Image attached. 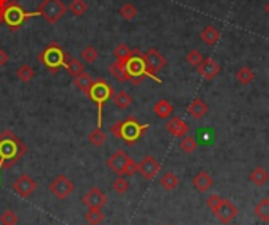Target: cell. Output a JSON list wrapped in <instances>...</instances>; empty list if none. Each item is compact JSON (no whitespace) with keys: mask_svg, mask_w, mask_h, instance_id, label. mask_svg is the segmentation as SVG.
Here are the masks:
<instances>
[{"mask_svg":"<svg viewBox=\"0 0 269 225\" xmlns=\"http://www.w3.org/2000/svg\"><path fill=\"white\" fill-rule=\"evenodd\" d=\"M87 10H88V6L85 4V0H71V4L68 5V12L76 18L84 16L87 13Z\"/></svg>","mask_w":269,"mask_h":225,"instance_id":"29","label":"cell"},{"mask_svg":"<svg viewBox=\"0 0 269 225\" xmlns=\"http://www.w3.org/2000/svg\"><path fill=\"white\" fill-rule=\"evenodd\" d=\"M214 212V216L218 218V220L224 225H228L236 216H238V208H236L233 203L227 198H222L220 203H219V206L212 211Z\"/></svg>","mask_w":269,"mask_h":225,"instance_id":"11","label":"cell"},{"mask_svg":"<svg viewBox=\"0 0 269 225\" xmlns=\"http://www.w3.org/2000/svg\"><path fill=\"white\" fill-rule=\"evenodd\" d=\"M84 205L87 208H104L107 205V196L98 188H92L82 198Z\"/></svg>","mask_w":269,"mask_h":225,"instance_id":"15","label":"cell"},{"mask_svg":"<svg viewBox=\"0 0 269 225\" xmlns=\"http://www.w3.org/2000/svg\"><path fill=\"white\" fill-rule=\"evenodd\" d=\"M36 12L38 16L44 18L49 24H57L68 12V6L63 4V0H42Z\"/></svg>","mask_w":269,"mask_h":225,"instance_id":"8","label":"cell"},{"mask_svg":"<svg viewBox=\"0 0 269 225\" xmlns=\"http://www.w3.org/2000/svg\"><path fill=\"white\" fill-rule=\"evenodd\" d=\"M16 76L20 82H30L32 79L35 78V70L32 68L30 65H27V63H24V65H20L16 71Z\"/></svg>","mask_w":269,"mask_h":225,"instance_id":"33","label":"cell"},{"mask_svg":"<svg viewBox=\"0 0 269 225\" xmlns=\"http://www.w3.org/2000/svg\"><path fill=\"white\" fill-rule=\"evenodd\" d=\"M200 38L206 46H214L220 40V32L214 26H206L205 28L202 30Z\"/></svg>","mask_w":269,"mask_h":225,"instance_id":"19","label":"cell"},{"mask_svg":"<svg viewBox=\"0 0 269 225\" xmlns=\"http://www.w3.org/2000/svg\"><path fill=\"white\" fill-rule=\"evenodd\" d=\"M159 172H160V164H159V160L152 154L145 156L140 162H138V174H140L145 180H153Z\"/></svg>","mask_w":269,"mask_h":225,"instance_id":"13","label":"cell"},{"mask_svg":"<svg viewBox=\"0 0 269 225\" xmlns=\"http://www.w3.org/2000/svg\"><path fill=\"white\" fill-rule=\"evenodd\" d=\"M26 153L27 146L13 131L6 130L0 134V168H12Z\"/></svg>","mask_w":269,"mask_h":225,"instance_id":"1","label":"cell"},{"mask_svg":"<svg viewBox=\"0 0 269 225\" xmlns=\"http://www.w3.org/2000/svg\"><path fill=\"white\" fill-rule=\"evenodd\" d=\"M85 220L92 225H100L104 220V212L101 208H88L85 212Z\"/></svg>","mask_w":269,"mask_h":225,"instance_id":"30","label":"cell"},{"mask_svg":"<svg viewBox=\"0 0 269 225\" xmlns=\"http://www.w3.org/2000/svg\"><path fill=\"white\" fill-rule=\"evenodd\" d=\"M188 114L192 116L194 120H202L203 116L208 114V106H206V102L203 101V100L196 98L188 106Z\"/></svg>","mask_w":269,"mask_h":225,"instance_id":"18","label":"cell"},{"mask_svg":"<svg viewBox=\"0 0 269 225\" xmlns=\"http://www.w3.org/2000/svg\"><path fill=\"white\" fill-rule=\"evenodd\" d=\"M13 190L19 197L28 198L34 196V192L36 190V181L32 178L30 175H20L14 183H13Z\"/></svg>","mask_w":269,"mask_h":225,"instance_id":"12","label":"cell"},{"mask_svg":"<svg viewBox=\"0 0 269 225\" xmlns=\"http://www.w3.org/2000/svg\"><path fill=\"white\" fill-rule=\"evenodd\" d=\"M80 58L84 63H94L96 58H98V50L93 46H87L84 48V50L80 52Z\"/></svg>","mask_w":269,"mask_h":225,"instance_id":"36","label":"cell"},{"mask_svg":"<svg viewBox=\"0 0 269 225\" xmlns=\"http://www.w3.org/2000/svg\"><path fill=\"white\" fill-rule=\"evenodd\" d=\"M19 220V216L13 211V210H6L4 211V214L0 216V222H2L4 225H16Z\"/></svg>","mask_w":269,"mask_h":225,"instance_id":"39","label":"cell"},{"mask_svg":"<svg viewBox=\"0 0 269 225\" xmlns=\"http://www.w3.org/2000/svg\"><path fill=\"white\" fill-rule=\"evenodd\" d=\"M220 197L218 196V194H212V196H210L208 198H206V206L211 210V211H214L218 206H219V203H220Z\"/></svg>","mask_w":269,"mask_h":225,"instance_id":"40","label":"cell"},{"mask_svg":"<svg viewBox=\"0 0 269 225\" xmlns=\"http://www.w3.org/2000/svg\"><path fill=\"white\" fill-rule=\"evenodd\" d=\"M192 184H194V188H196L197 190L206 192L208 189L212 188L214 180H212V176L208 172H205V170H200V172L192 178Z\"/></svg>","mask_w":269,"mask_h":225,"instance_id":"17","label":"cell"},{"mask_svg":"<svg viewBox=\"0 0 269 225\" xmlns=\"http://www.w3.org/2000/svg\"><path fill=\"white\" fill-rule=\"evenodd\" d=\"M153 110H154V114L159 116V118L167 120V118H170L172 115H174V106H172L167 100H159L154 104Z\"/></svg>","mask_w":269,"mask_h":225,"instance_id":"20","label":"cell"},{"mask_svg":"<svg viewBox=\"0 0 269 225\" xmlns=\"http://www.w3.org/2000/svg\"><path fill=\"white\" fill-rule=\"evenodd\" d=\"M132 101H134L132 96L129 94L128 92H124V90L114 94V102H115V106L118 107V109H122V110H126L128 107H131Z\"/></svg>","mask_w":269,"mask_h":225,"instance_id":"23","label":"cell"},{"mask_svg":"<svg viewBox=\"0 0 269 225\" xmlns=\"http://www.w3.org/2000/svg\"><path fill=\"white\" fill-rule=\"evenodd\" d=\"M10 62V56L5 49H0V66H5L6 63Z\"/></svg>","mask_w":269,"mask_h":225,"instance_id":"41","label":"cell"},{"mask_svg":"<svg viewBox=\"0 0 269 225\" xmlns=\"http://www.w3.org/2000/svg\"><path fill=\"white\" fill-rule=\"evenodd\" d=\"M112 189L116 192V194L123 196L129 190V181L124 176H116V180L112 183Z\"/></svg>","mask_w":269,"mask_h":225,"instance_id":"35","label":"cell"},{"mask_svg":"<svg viewBox=\"0 0 269 225\" xmlns=\"http://www.w3.org/2000/svg\"><path fill=\"white\" fill-rule=\"evenodd\" d=\"M34 16H38V12H34V13L26 12V10L20 6V4L14 2V0H10L4 10V22L12 32L19 30L26 24L27 19L34 18Z\"/></svg>","mask_w":269,"mask_h":225,"instance_id":"7","label":"cell"},{"mask_svg":"<svg viewBox=\"0 0 269 225\" xmlns=\"http://www.w3.org/2000/svg\"><path fill=\"white\" fill-rule=\"evenodd\" d=\"M107 167L118 176H132L138 172V164L129 156L124 150H116V152L107 159Z\"/></svg>","mask_w":269,"mask_h":225,"instance_id":"6","label":"cell"},{"mask_svg":"<svg viewBox=\"0 0 269 225\" xmlns=\"http://www.w3.org/2000/svg\"><path fill=\"white\" fill-rule=\"evenodd\" d=\"M166 130H167V132H170L172 136L178 137V138H182L184 136L189 134L188 123L182 118H180V116H170V120L166 124Z\"/></svg>","mask_w":269,"mask_h":225,"instance_id":"16","label":"cell"},{"mask_svg":"<svg viewBox=\"0 0 269 225\" xmlns=\"http://www.w3.org/2000/svg\"><path fill=\"white\" fill-rule=\"evenodd\" d=\"M120 14H122V18L123 19H126V20H132V19H136V16H137V8L132 5V4H124L122 8H120Z\"/></svg>","mask_w":269,"mask_h":225,"instance_id":"38","label":"cell"},{"mask_svg":"<svg viewBox=\"0 0 269 225\" xmlns=\"http://www.w3.org/2000/svg\"><path fill=\"white\" fill-rule=\"evenodd\" d=\"M144 58H145L146 68H148V78H152V79L156 80V82H160V79L158 78V72H159L160 70L166 68L167 58H166L158 49H154V48L148 49V50L144 54Z\"/></svg>","mask_w":269,"mask_h":225,"instance_id":"9","label":"cell"},{"mask_svg":"<svg viewBox=\"0 0 269 225\" xmlns=\"http://www.w3.org/2000/svg\"><path fill=\"white\" fill-rule=\"evenodd\" d=\"M186 62L189 63L190 66H194V68H197L200 63L203 62V56H202V52L200 50H197V49H192V50H189L188 52V56H186Z\"/></svg>","mask_w":269,"mask_h":225,"instance_id":"37","label":"cell"},{"mask_svg":"<svg viewBox=\"0 0 269 225\" xmlns=\"http://www.w3.org/2000/svg\"><path fill=\"white\" fill-rule=\"evenodd\" d=\"M88 142L93 145V146H101L107 142V134L102 131V128H96L93 130L88 136Z\"/></svg>","mask_w":269,"mask_h":225,"instance_id":"31","label":"cell"},{"mask_svg":"<svg viewBox=\"0 0 269 225\" xmlns=\"http://www.w3.org/2000/svg\"><path fill=\"white\" fill-rule=\"evenodd\" d=\"M269 180V174L263 167H255L250 174V181L255 184V186H264Z\"/></svg>","mask_w":269,"mask_h":225,"instance_id":"27","label":"cell"},{"mask_svg":"<svg viewBox=\"0 0 269 225\" xmlns=\"http://www.w3.org/2000/svg\"><path fill=\"white\" fill-rule=\"evenodd\" d=\"M38 60L52 74H56L66 65V62L70 60V56L63 50V48L58 44V42H50L49 46H46L38 54Z\"/></svg>","mask_w":269,"mask_h":225,"instance_id":"3","label":"cell"},{"mask_svg":"<svg viewBox=\"0 0 269 225\" xmlns=\"http://www.w3.org/2000/svg\"><path fill=\"white\" fill-rule=\"evenodd\" d=\"M146 131H148V124L138 123V120L134 115H129L126 120L115 122L109 128V132L116 138L123 140L126 145H134L136 142H138Z\"/></svg>","mask_w":269,"mask_h":225,"instance_id":"2","label":"cell"},{"mask_svg":"<svg viewBox=\"0 0 269 225\" xmlns=\"http://www.w3.org/2000/svg\"><path fill=\"white\" fill-rule=\"evenodd\" d=\"M254 214L262 222H269V198H263L255 205Z\"/></svg>","mask_w":269,"mask_h":225,"instance_id":"25","label":"cell"},{"mask_svg":"<svg viewBox=\"0 0 269 225\" xmlns=\"http://www.w3.org/2000/svg\"><path fill=\"white\" fill-rule=\"evenodd\" d=\"M88 98L96 104V109H98V128L102 126V110L107 101L114 98V88L110 87V84L106 79L100 78L94 79L92 90L88 93Z\"/></svg>","mask_w":269,"mask_h":225,"instance_id":"4","label":"cell"},{"mask_svg":"<svg viewBox=\"0 0 269 225\" xmlns=\"http://www.w3.org/2000/svg\"><path fill=\"white\" fill-rule=\"evenodd\" d=\"M264 12H266V14L269 16V0H268V4L264 5Z\"/></svg>","mask_w":269,"mask_h":225,"instance_id":"43","label":"cell"},{"mask_svg":"<svg viewBox=\"0 0 269 225\" xmlns=\"http://www.w3.org/2000/svg\"><path fill=\"white\" fill-rule=\"evenodd\" d=\"M234 78H236V80H238L241 85H249V84H252L254 79H255V72H254V70L249 68V66H241L238 71H236Z\"/></svg>","mask_w":269,"mask_h":225,"instance_id":"24","label":"cell"},{"mask_svg":"<svg viewBox=\"0 0 269 225\" xmlns=\"http://www.w3.org/2000/svg\"><path fill=\"white\" fill-rule=\"evenodd\" d=\"M197 72H198L205 80H212V79H216V78L219 76L220 65H219V63L214 60V58H211V57L203 58V62L197 66Z\"/></svg>","mask_w":269,"mask_h":225,"instance_id":"14","label":"cell"},{"mask_svg":"<svg viewBox=\"0 0 269 225\" xmlns=\"http://www.w3.org/2000/svg\"><path fill=\"white\" fill-rule=\"evenodd\" d=\"M180 148L186 154H190V153H194L196 150L198 148V144H197V140H196V137H192V136H184L181 138V142H180Z\"/></svg>","mask_w":269,"mask_h":225,"instance_id":"32","label":"cell"},{"mask_svg":"<svg viewBox=\"0 0 269 225\" xmlns=\"http://www.w3.org/2000/svg\"><path fill=\"white\" fill-rule=\"evenodd\" d=\"M124 63H126V60H115L112 65L109 66V72L118 82H122V84L128 82V76H126V71H124Z\"/></svg>","mask_w":269,"mask_h":225,"instance_id":"22","label":"cell"},{"mask_svg":"<svg viewBox=\"0 0 269 225\" xmlns=\"http://www.w3.org/2000/svg\"><path fill=\"white\" fill-rule=\"evenodd\" d=\"M93 82H94V79L90 76L88 72H85V71L80 74V76L74 78V85H76V88H79L84 94H87V96H88V93L92 90Z\"/></svg>","mask_w":269,"mask_h":225,"instance_id":"21","label":"cell"},{"mask_svg":"<svg viewBox=\"0 0 269 225\" xmlns=\"http://www.w3.org/2000/svg\"><path fill=\"white\" fill-rule=\"evenodd\" d=\"M132 49L129 48L126 42H120L115 49H114V57L115 60H128V57L131 56Z\"/></svg>","mask_w":269,"mask_h":225,"instance_id":"34","label":"cell"},{"mask_svg":"<svg viewBox=\"0 0 269 225\" xmlns=\"http://www.w3.org/2000/svg\"><path fill=\"white\" fill-rule=\"evenodd\" d=\"M124 71L128 76V82H132L134 85L142 84V80L148 78V68L144 58V54L138 49H132L131 56L128 57L124 63Z\"/></svg>","mask_w":269,"mask_h":225,"instance_id":"5","label":"cell"},{"mask_svg":"<svg viewBox=\"0 0 269 225\" xmlns=\"http://www.w3.org/2000/svg\"><path fill=\"white\" fill-rule=\"evenodd\" d=\"M8 2H10V0H0V24L4 22V10H5Z\"/></svg>","mask_w":269,"mask_h":225,"instance_id":"42","label":"cell"},{"mask_svg":"<svg viewBox=\"0 0 269 225\" xmlns=\"http://www.w3.org/2000/svg\"><path fill=\"white\" fill-rule=\"evenodd\" d=\"M178 184H180V180L174 172H166L162 176H160V186H162L166 190H175Z\"/></svg>","mask_w":269,"mask_h":225,"instance_id":"28","label":"cell"},{"mask_svg":"<svg viewBox=\"0 0 269 225\" xmlns=\"http://www.w3.org/2000/svg\"><path fill=\"white\" fill-rule=\"evenodd\" d=\"M64 68H66V71L70 72V76H72V78L80 76V74L85 71V68H84V62L79 60V58H72V57H70V60L66 62V65H64Z\"/></svg>","mask_w":269,"mask_h":225,"instance_id":"26","label":"cell"},{"mask_svg":"<svg viewBox=\"0 0 269 225\" xmlns=\"http://www.w3.org/2000/svg\"><path fill=\"white\" fill-rule=\"evenodd\" d=\"M49 190L56 196L58 200H64L68 198L72 192H74V183L64 175H58L56 180L49 184Z\"/></svg>","mask_w":269,"mask_h":225,"instance_id":"10","label":"cell"}]
</instances>
